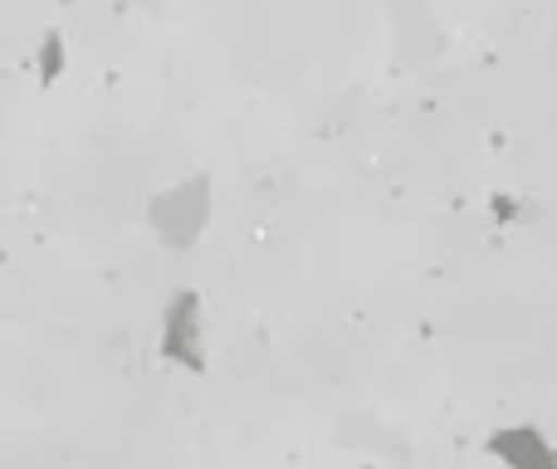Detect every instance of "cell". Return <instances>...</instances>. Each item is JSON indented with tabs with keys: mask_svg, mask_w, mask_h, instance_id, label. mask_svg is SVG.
Returning a JSON list of instances; mask_svg holds the SVG:
<instances>
[{
	"mask_svg": "<svg viewBox=\"0 0 557 469\" xmlns=\"http://www.w3.org/2000/svg\"><path fill=\"white\" fill-rule=\"evenodd\" d=\"M206 221H211V176H186L182 186L152 201V231L176 249L191 245L206 231Z\"/></svg>",
	"mask_w": 557,
	"mask_h": 469,
	"instance_id": "obj_1",
	"label": "cell"
},
{
	"mask_svg": "<svg viewBox=\"0 0 557 469\" xmlns=\"http://www.w3.org/2000/svg\"><path fill=\"white\" fill-rule=\"evenodd\" d=\"M162 357L186 372H206V353H201V298L191 288L166 304L162 313Z\"/></svg>",
	"mask_w": 557,
	"mask_h": 469,
	"instance_id": "obj_2",
	"label": "cell"
},
{
	"mask_svg": "<svg viewBox=\"0 0 557 469\" xmlns=\"http://www.w3.org/2000/svg\"><path fill=\"white\" fill-rule=\"evenodd\" d=\"M490 455L509 469H557V445L539 425H504V431H494Z\"/></svg>",
	"mask_w": 557,
	"mask_h": 469,
	"instance_id": "obj_3",
	"label": "cell"
},
{
	"mask_svg": "<svg viewBox=\"0 0 557 469\" xmlns=\"http://www.w3.org/2000/svg\"><path fill=\"white\" fill-rule=\"evenodd\" d=\"M59 74H64V35L49 29L45 45H39V84H54Z\"/></svg>",
	"mask_w": 557,
	"mask_h": 469,
	"instance_id": "obj_4",
	"label": "cell"
},
{
	"mask_svg": "<svg viewBox=\"0 0 557 469\" xmlns=\"http://www.w3.org/2000/svg\"><path fill=\"white\" fill-rule=\"evenodd\" d=\"M494 221H499V225L519 221V201H513V196H494Z\"/></svg>",
	"mask_w": 557,
	"mask_h": 469,
	"instance_id": "obj_5",
	"label": "cell"
}]
</instances>
